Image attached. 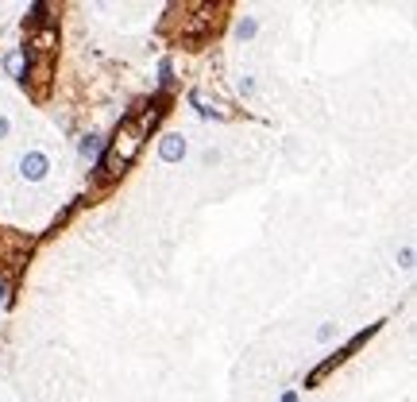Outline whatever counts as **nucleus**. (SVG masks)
<instances>
[{"instance_id":"obj_5","label":"nucleus","mask_w":417,"mask_h":402,"mask_svg":"<svg viewBox=\"0 0 417 402\" xmlns=\"http://www.w3.org/2000/svg\"><path fill=\"white\" fill-rule=\"evenodd\" d=\"M4 66H8V74L16 81H23V50H12L8 54V62H4Z\"/></svg>"},{"instance_id":"obj_1","label":"nucleus","mask_w":417,"mask_h":402,"mask_svg":"<svg viewBox=\"0 0 417 402\" xmlns=\"http://www.w3.org/2000/svg\"><path fill=\"white\" fill-rule=\"evenodd\" d=\"M143 132L139 128H120L116 132V139H112V148H108V155H105V174H124V167L136 159V151H139V143H143Z\"/></svg>"},{"instance_id":"obj_3","label":"nucleus","mask_w":417,"mask_h":402,"mask_svg":"<svg viewBox=\"0 0 417 402\" xmlns=\"http://www.w3.org/2000/svg\"><path fill=\"white\" fill-rule=\"evenodd\" d=\"M185 151H190V143H185V136H178V132H166V136L159 139V159H163V163H182Z\"/></svg>"},{"instance_id":"obj_10","label":"nucleus","mask_w":417,"mask_h":402,"mask_svg":"<svg viewBox=\"0 0 417 402\" xmlns=\"http://www.w3.org/2000/svg\"><path fill=\"white\" fill-rule=\"evenodd\" d=\"M201 163H205V167H216V163H221V155L209 148V151H201Z\"/></svg>"},{"instance_id":"obj_6","label":"nucleus","mask_w":417,"mask_h":402,"mask_svg":"<svg viewBox=\"0 0 417 402\" xmlns=\"http://www.w3.org/2000/svg\"><path fill=\"white\" fill-rule=\"evenodd\" d=\"M97 155H101V139L85 136V139H81V159H97Z\"/></svg>"},{"instance_id":"obj_11","label":"nucleus","mask_w":417,"mask_h":402,"mask_svg":"<svg viewBox=\"0 0 417 402\" xmlns=\"http://www.w3.org/2000/svg\"><path fill=\"white\" fill-rule=\"evenodd\" d=\"M240 93H243V97H252V93H255V81L252 78H240Z\"/></svg>"},{"instance_id":"obj_9","label":"nucleus","mask_w":417,"mask_h":402,"mask_svg":"<svg viewBox=\"0 0 417 402\" xmlns=\"http://www.w3.org/2000/svg\"><path fill=\"white\" fill-rule=\"evenodd\" d=\"M398 263L409 271V267H414V248H402V252H398Z\"/></svg>"},{"instance_id":"obj_2","label":"nucleus","mask_w":417,"mask_h":402,"mask_svg":"<svg viewBox=\"0 0 417 402\" xmlns=\"http://www.w3.org/2000/svg\"><path fill=\"white\" fill-rule=\"evenodd\" d=\"M20 174H23V182H43L50 174V159L43 151H28L20 159Z\"/></svg>"},{"instance_id":"obj_8","label":"nucleus","mask_w":417,"mask_h":402,"mask_svg":"<svg viewBox=\"0 0 417 402\" xmlns=\"http://www.w3.org/2000/svg\"><path fill=\"white\" fill-rule=\"evenodd\" d=\"M255 31H259V23H255L252 16H247V20H240V23H236V35H240V39H255Z\"/></svg>"},{"instance_id":"obj_12","label":"nucleus","mask_w":417,"mask_h":402,"mask_svg":"<svg viewBox=\"0 0 417 402\" xmlns=\"http://www.w3.org/2000/svg\"><path fill=\"white\" fill-rule=\"evenodd\" d=\"M8 132H12V124H8V117L0 112V139H8Z\"/></svg>"},{"instance_id":"obj_7","label":"nucleus","mask_w":417,"mask_h":402,"mask_svg":"<svg viewBox=\"0 0 417 402\" xmlns=\"http://www.w3.org/2000/svg\"><path fill=\"white\" fill-rule=\"evenodd\" d=\"M336 336H340V325H336V321H325V325H321V329H317V341H321V344L336 341Z\"/></svg>"},{"instance_id":"obj_13","label":"nucleus","mask_w":417,"mask_h":402,"mask_svg":"<svg viewBox=\"0 0 417 402\" xmlns=\"http://www.w3.org/2000/svg\"><path fill=\"white\" fill-rule=\"evenodd\" d=\"M4 302H8V290H4V286H0V305H4Z\"/></svg>"},{"instance_id":"obj_4","label":"nucleus","mask_w":417,"mask_h":402,"mask_svg":"<svg viewBox=\"0 0 417 402\" xmlns=\"http://www.w3.org/2000/svg\"><path fill=\"white\" fill-rule=\"evenodd\" d=\"M194 105H197V112H201V117H216V120H224V117H228V112H224V108L216 105V101H209V97H205L201 89L194 93Z\"/></svg>"}]
</instances>
